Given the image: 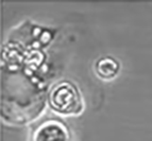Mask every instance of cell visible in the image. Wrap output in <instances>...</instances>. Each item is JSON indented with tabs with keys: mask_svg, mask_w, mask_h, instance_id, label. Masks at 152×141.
Segmentation results:
<instances>
[{
	"mask_svg": "<svg viewBox=\"0 0 152 141\" xmlns=\"http://www.w3.org/2000/svg\"><path fill=\"white\" fill-rule=\"evenodd\" d=\"M33 141H72V137L70 129L64 122L48 119L34 132Z\"/></svg>",
	"mask_w": 152,
	"mask_h": 141,
	"instance_id": "cell-2",
	"label": "cell"
},
{
	"mask_svg": "<svg viewBox=\"0 0 152 141\" xmlns=\"http://www.w3.org/2000/svg\"><path fill=\"white\" fill-rule=\"evenodd\" d=\"M49 105L61 115H78L83 110L84 104L81 92L70 81H61L54 84L48 94Z\"/></svg>",
	"mask_w": 152,
	"mask_h": 141,
	"instance_id": "cell-1",
	"label": "cell"
},
{
	"mask_svg": "<svg viewBox=\"0 0 152 141\" xmlns=\"http://www.w3.org/2000/svg\"><path fill=\"white\" fill-rule=\"evenodd\" d=\"M120 70V64L116 58L112 56L100 57L95 63V71L99 78L103 80H112L118 74Z\"/></svg>",
	"mask_w": 152,
	"mask_h": 141,
	"instance_id": "cell-3",
	"label": "cell"
}]
</instances>
